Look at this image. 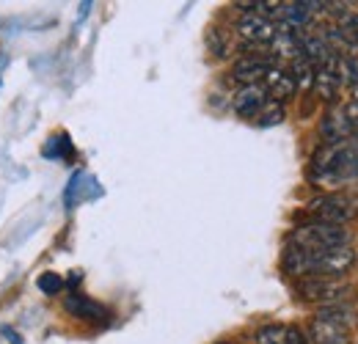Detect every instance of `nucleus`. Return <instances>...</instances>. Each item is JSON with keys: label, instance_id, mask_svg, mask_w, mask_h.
Listing matches in <instances>:
<instances>
[{"label": "nucleus", "instance_id": "8", "mask_svg": "<svg viewBox=\"0 0 358 344\" xmlns=\"http://www.w3.org/2000/svg\"><path fill=\"white\" fill-rule=\"evenodd\" d=\"M237 34L248 44H270L278 34V25L262 14H243L237 22Z\"/></svg>", "mask_w": 358, "mask_h": 344}, {"label": "nucleus", "instance_id": "18", "mask_svg": "<svg viewBox=\"0 0 358 344\" xmlns=\"http://www.w3.org/2000/svg\"><path fill=\"white\" fill-rule=\"evenodd\" d=\"M36 287H39V292H45V295H58V292L64 289V278H61L58 273H42V275L36 278Z\"/></svg>", "mask_w": 358, "mask_h": 344}, {"label": "nucleus", "instance_id": "14", "mask_svg": "<svg viewBox=\"0 0 358 344\" xmlns=\"http://www.w3.org/2000/svg\"><path fill=\"white\" fill-rule=\"evenodd\" d=\"M257 344H306V339L292 325H265L257 334Z\"/></svg>", "mask_w": 358, "mask_h": 344}, {"label": "nucleus", "instance_id": "2", "mask_svg": "<svg viewBox=\"0 0 358 344\" xmlns=\"http://www.w3.org/2000/svg\"><path fill=\"white\" fill-rule=\"evenodd\" d=\"M312 179L322 187H339L350 179H358V141H336L314 157Z\"/></svg>", "mask_w": 358, "mask_h": 344}, {"label": "nucleus", "instance_id": "9", "mask_svg": "<svg viewBox=\"0 0 358 344\" xmlns=\"http://www.w3.org/2000/svg\"><path fill=\"white\" fill-rule=\"evenodd\" d=\"M268 102H270V96L265 94L262 86H243L234 94L231 108H234V113L243 116V119H259V113L265 110Z\"/></svg>", "mask_w": 358, "mask_h": 344}, {"label": "nucleus", "instance_id": "7", "mask_svg": "<svg viewBox=\"0 0 358 344\" xmlns=\"http://www.w3.org/2000/svg\"><path fill=\"white\" fill-rule=\"evenodd\" d=\"M314 220H322V223H336V226H345L350 217L356 215L353 204L348 199H339V196H320L309 204Z\"/></svg>", "mask_w": 358, "mask_h": 344}, {"label": "nucleus", "instance_id": "16", "mask_svg": "<svg viewBox=\"0 0 358 344\" xmlns=\"http://www.w3.org/2000/svg\"><path fill=\"white\" fill-rule=\"evenodd\" d=\"M336 31L342 34L348 47H358V11H342Z\"/></svg>", "mask_w": 358, "mask_h": 344}, {"label": "nucleus", "instance_id": "11", "mask_svg": "<svg viewBox=\"0 0 358 344\" xmlns=\"http://www.w3.org/2000/svg\"><path fill=\"white\" fill-rule=\"evenodd\" d=\"M259 86L265 88V94H268L273 102H287V99L295 96V91H298L292 75H289L287 69H281V66H273L268 75L262 78Z\"/></svg>", "mask_w": 358, "mask_h": 344}, {"label": "nucleus", "instance_id": "6", "mask_svg": "<svg viewBox=\"0 0 358 344\" xmlns=\"http://www.w3.org/2000/svg\"><path fill=\"white\" fill-rule=\"evenodd\" d=\"M298 292L309 303H336L345 295H350V287L342 281H334V278H306L298 287Z\"/></svg>", "mask_w": 358, "mask_h": 344}, {"label": "nucleus", "instance_id": "10", "mask_svg": "<svg viewBox=\"0 0 358 344\" xmlns=\"http://www.w3.org/2000/svg\"><path fill=\"white\" fill-rule=\"evenodd\" d=\"M273 66H275V64H273V58L245 55V58H240V61L234 64L231 78H234V80H240V83H245V86H259V83H262V78L268 75Z\"/></svg>", "mask_w": 358, "mask_h": 344}, {"label": "nucleus", "instance_id": "13", "mask_svg": "<svg viewBox=\"0 0 358 344\" xmlns=\"http://www.w3.org/2000/svg\"><path fill=\"white\" fill-rule=\"evenodd\" d=\"M64 308H66L72 317L89 320V322H102V320L108 317V311H105L99 303H94L91 298H86V295H69V298L64 301Z\"/></svg>", "mask_w": 358, "mask_h": 344}, {"label": "nucleus", "instance_id": "3", "mask_svg": "<svg viewBox=\"0 0 358 344\" xmlns=\"http://www.w3.org/2000/svg\"><path fill=\"white\" fill-rule=\"evenodd\" d=\"M289 245H298V248H339V245H350V231L345 226H336V223L312 220V223L298 226L289 234Z\"/></svg>", "mask_w": 358, "mask_h": 344}, {"label": "nucleus", "instance_id": "5", "mask_svg": "<svg viewBox=\"0 0 358 344\" xmlns=\"http://www.w3.org/2000/svg\"><path fill=\"white\" fill-rule=\"evenodd\" d=\"M358 132V108L353 102L334 108L325 122H322V135H328V141H348Z\"/></svg>", "mask_w": 358, "mask_h": 344}, {"label": "nucleus", "instance_id": "12", "mask_svg": "<svg viewBox=\"0 0 358 344\" xmlns=\"http://www.w3.org/2000/svg\"><path fill=\"white\" fill-rule=\"evenodd\" d=\"M312 88L322 96V99H334V96L339 94V88H342V78H339V72H336V55H334L328 64L314 66Z\"/></svg>", "mask_w": 358, "mask_h": 344}, {"label": "nucleus", "instance_id": "20", "mask_svg": "<svg viewBox=\"0 0 358 344\" xmlns=\"http://www.w3.org/2000/svg\"><path fill=\"white\" fill-rule=\"evenodd\" d=\"M353 105H356V108H358V83H356V86H353Z\"/></svg>", "mask_w": 358, "mask_h": 344}, {"label": "nucleus", "instance_id": "17", "mask_svg": "<svg viewBox=\"0 0 358 344\" xmlns=\"http://www.w3.org/2000/svg\"><path fill=\"white\" fill-rule=\"evenodd\" d=\"M72 155V143L66 135H58V138H50L45 146V157H55V160H64Z\"/></svg>", "mask_w": 358, "mask_h": 344}, {"label": "nucleus", "instance_id": "4", "mask_svg": "<svg viewBox=\"0 0 358 344\" xmlns=\"http://www.w3.org/2000/svg\"><path fill=\"white\" fill-rule=\"evenodd\" d=\"M353 322L342 308L320 311L309 325V336L314 344H350Z\"/></svg>", "mask_w": 358, "mask_h": 344}, {"label": "nucleus", "instance_id": "1", "mask_svg": "<svg viewBox=\"0 0 358 344\" xmlns=\"http://www.w3.org/2000/svg\"><path fill=\"white\" fill-rule=\"evenodd\" d=\"M356 267L353 245L339 248H298L287 245L284 251V270L289 275H309V278H342Z\"/></svg>", "mask_w": 358, "mask_h": 344}, {"label": "nucleus", "instance_id": "19", "mask_svg": "<svg viewBox=\"0 0 358 344\" xmlns=\"http://www.w3.org/2000/svg\"><path fill=\"white\" fill-rule=\"evenodd\" d=\"M281 119H284V105L270 99L268 105H265V110L259 113V119H257V122H259L262 127H273V124H278Z\"/></svg>", "mask_w": 358, "mask_h": 344}, {"label": "nucleus", "instance_id": "15", "mask_svg": "<svg viewBox=\"0 0 358 344\" xmlns=\"http://www.w3.org/2000/svg\"><path fill=\"white\" fill-rule=\"evenodd\" d=\"M289 75H292V80H295V86L301 88H312L314 83V64L312 61H306L303 55L301 58H295L292 64H289V69H287Z\"/></svg>", "mask_w": 358, "mask_h": 344}]
</instances>
